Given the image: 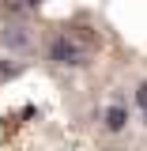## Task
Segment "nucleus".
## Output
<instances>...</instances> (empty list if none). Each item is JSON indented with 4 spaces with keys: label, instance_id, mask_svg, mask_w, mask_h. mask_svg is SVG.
Segmentation results:
<instances>
[{
    "label": "nucleus",
    "instance_id": "f257e3e1",
    "mask_svg": "<svg viewBox=\"0 0 147 151\" xmlns=\"http://www.w3.org/2000/svg\"><path fill=\"white\" fill-rule=\"evenodd\" d=\"M49 60L60 64V68H79V64L91 60V42L79 34V30H60L49 42Z\"/></svg>",
    "mask_w": 147,
    "mask_h": 151
},
{
    "label": "nucleus",
    "instance_id": "f03ea898",
    "mask_svg": "<svg viewBox=\"0 0 147 151\" xmlns=\"http://www.w3.org/2000/svg\"><path fill=\"white\" fill-rule=\"evenodd\" d=\"M125 121H128V113H125V106H121V102L106 106V113H102V125H106L110 132H121V129H125Z\"/></svg>",
    "mask_w": 147,
    "mask_h": 151
},
{
    "label": "nucleus",
    "instance_id": "7ed1b4c3",
    "mask_svg": "<svg viewBox=\"0 0 147 151\" xmlns=\"http://www.w3.org/2000/svg\"><path fill=\"white\" fill-rule=\"evenodd\" d=\"M8 30H11V34H0L4 45H15V49H27V45H30V34H27L23 27H8Z\"/></svg>",
    "mask_w": 147,
    "mask_h": 151
},
{
    "label": "nucleus",
    "instance_id": "20e7f679",
    "mask_svg": "<svg viewBox=\"0 0 147 151\" xmlns=\"http://www.w3.org/2000/svg\"><path fill=\"white\" fill-rule=\"evenodd\" d=\"M19 72H23L19 60H0V83H4V79H15Z\"/></svg>",
    "mask_w": 147,
    "mask_h": 151
},
{
    "label": "nucleus",
    "instance_id": "39448f33",
    "mask_svg": "<svg viewBox=\"0 0 147 151\" xmlns=\"http://www.w3.org/2000/svg\"><path fill=\"white\" fill-rule=\"evenodd\" d=\"M136 102H140V110H143V121H147V79L136 87Z\"/></svg>",
    "mask_w": 147,
    "mask_h": 151
}]
</instances>
